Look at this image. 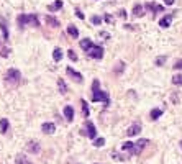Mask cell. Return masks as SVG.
<instances>
[{"instance_id":"cell-9","label":"cell","mask_w":182,"mask_h":164,"mask_svg":"<svg viewBox=\"0 0 182 164\" xmlns=\"http://www.w3.org/2000/svg\"><path fill=\"white\" fill-rule=\"evenodd\" d=\"M63 112H64V117H66V120H68V122H72V120H74V108L71 107V105H66Z\"/></svg>"},{"instance_id":"cell-39","label":"cell","mask_w":182,"mask_h":164,"mask_svg":"<svg viewBox=\"0 0 182 164\" xmlns=\"http://www.w3.org/2000/svg\"><path fill=\"white\" fill-rule=\"evenodd\" d=\"M180 148H182V141H180Z\"/></svg>"},{"instance_id":"cell-35","label":"cell","mask_w":182,"mask_h":164,"mask_svg":"<svg viewBox=\"0 0 182 164\" xmlns=\"http://www.w3.org/2000/svg\"><path fill=\"white\" fill-rule=\"evenodd\" d=\"M118 15L122 17V18H126V10H123V8H122V10L118 12Z\"/></svg>"},{"instance_id":"cell-21","label":"cell","mask_w":182,"mask_h":164,"mask_svg":"<svg viewBox=\"0 0 182 164\" xmlns=\"http://www.w3.org/2000/svg\"><path fill=\"white\" fill-rule=\"evenodd\" d=\"M7 130H8V120L7 118H2V120H0V133L5 135Z\"/></svg>"},{"instance_id":"cell-3","label":"cell","mask_w":182,"mask_h":164,"mask_svg":"<svg viewBox=\"0 0 182 164\" xmlns=\"http://www.w3.org/2000/svg\"><path fill=\"white\" fill-rule=\"evenodd\" d=\"M5 82L8 85H18L21 82V72L18 69H8L5 74Z\"/></svg>"},{"instance_id":"cell-26","label":"cell","mask_w":182,"mask_h":164,"mask_svg":"<svg viewBox=\"0 0 182 164\" xmlns=\"http://www.w3.org/2000/svg\"><path fill=\"white\" fill-rule=\"evenodd\" d=\"M92 45H94V43L90 41L89 38H85V40H82V41H80V48H82L84 51H87V48H89V46H92Z\"/></svg>"},{"instance_id":"cell-28","label":"cell","mask_w":182,"mask_h":164,"mask_svg":"<svg viewBox=\"0 0 182 164\" xmlns=\"http://www.w3.org/2000/svg\"><path fill=\"white\" fill-rule=\"evenodd\" d=\"M172 84L174 85H182V74H177L172 77Z\"/></svg>"},{"instance_id":"cell-37","label":"cell","mask_w":182,"mask_h":164,"mask_svg":"<svg viewBox=\"0 0 182 164\" xmlns=\"http://www.w3.org/2000/svg\"><path fill=\"white\" fill-rule=\"evenodd\" d=\"M105 21H107V23H113V17L112 15H107V17H105Z\"/></svg>"},{"instance_id":"cell-25","label":"cell","mask_w":182,"mask_h":164,"mask_svg":"<svg viewBox=\"0 0 182 164\" xmlns=\"http://www.w3.org/2000/svg\"><path fill=\"white\" fill-rule=\"evenodd\" d=\"M80 103H82V113H84V117L85 118H89V113H90V110H89V107H87V102L82 99L80 100Z\"/></svg>"},{"instance_id":"cell-17","label":"cell","mask_w":182,"mask_h":164,"mask_svg":"<svg viewBox=\"0 0 182 164\" xmlns=\"http://www.w3.org/2000/svg\"><path fill=\"white\" fill-rule=\"evenodd\" d=\"M61 7H63V0H56L54 3H51V5L48 7V10H49V12H56V10H59Z\"/></svg>"},{"instance_id":"cell-18","label":"cell","mask_w":182,"mask_h":164,"mask_svg":"<svg viewBox=\"0 0 182 164\" xmlns=\"http://www.w3.org/2000/svg\"><path fill=\"white\" fill-rule=\"evenodd\" d=\"M8 54H10V48H7L5 45H3V41H0V56L7 57Z\"/></svg>"},{"instance_id":"cell-38","label":"cell","mask_w":182,"mask_h":164,"mask_svg":"<svg viewBox=\"0 0 182 164\" xmlns=\"http://www.w3.org/2000/svg\"><path fill=\"white\" fill-rule=\"evenodd\" d=\"M164 3H166V5H172V3H174V0H164Z\"/></svg>"},{"instance_id":"cell-20","label":"cell","mask_w":182,"mask_h":164,"mask_svg":"<svg viewBox=\"0 0 182 164\" xmlns=\"http://www.w3.org/2000/svg\"><path fill=\"white\" fill-rule=\"evenodd\" d=\"M52 59L54 61L63 59V51H61V48H54V51H52Z\"/></svg>"},{"instance_id":"cell-1","label":"cell","mask_w":182,"mask_h":164,"mask_svg":"<svg viewBox=\"0 0 182 164\" xmlns=\"http://www.w3.org/2000/svg\"><path fill=\"white\" fill-rule=\"evenodd\" d=\"M92 102H103L105 107H108L110 105V99H108V92H105V90H100L99 89V80L95 79L94 84H92Z\"/></svg>"},{"instance_id":"cell-7","label":"cell","mask_w":182,"mask_h":164,"mask_svg":"<svg viewBox=\"0 0 182 164\" xmlns=\"http://www.w3.org/2000/svg\"><path fill=\"white\" fill-rule=\"evenodd\" d=\"M41 130H43V133H46V135H52L56 131V125L51 123V122H46V123H43Z\"/></svg>"},{"instance_id":"cell-33","label":"cell","mask_w":182,"mask_h":164,"mask_svg":"<svg viewBox=\"0 0 182 164\" xmlns=\"http://www.w3.org/2000/svg\"><path fill=\"white\" fill-rule=\"evenodd\" d=\"M172 67H174V69H176V71H180V69H182V59H179V61H176V64H174V66H172Z\"/></svg>"},{"instance_id":"cell-27","label":"cell","mask_w":182,"mask_h":164,"mask_svg":"<svg viewBox=\"0 0 182 164\" xmlns=\"http://www.w3.org/2000/svg\"><path fill=\"white\" fill-rule=\"evenodd\" d=\"M161 115H162V110H159V108H154V110L151 112V120H157V118L161 117Z\"/></svg>"},{"instance_id":"cell-14","label":"cell","mask_w":182,"mask_h":164,"mask_svg":"<svg viewBox=\"0 0 182 164\" xmlns=\"http://www.w3.org/2000/svg\"><path fill=\"white\" fill-rule=\"evenodd\" d=\"M68 74H69V76H72L77 82H82V74H79V72H77V71H74L72 67H68Z\"/></svg>"},{"instance_id":"cell-29","label":"cell","mask_w":182,"mask_h":164,"mask_svg":"<svg viewBox=\"0 0 182 164\" xmlns=\"http://www.w3.org/2000/svg\"><path fill=\"white\" fill-rule=\"evenodd\" d=\"M103 144H105V138H99V139H95V141H94L95 148H100V146H103Z\"/></svg>"},{"instance_id":"cell-30","label":"cell","mask_w":182,"mask_h":164,"mask_svg":"<svg viewBox=\"0 0 182 164\" xmlns=\"http://www.w3.org/2000/svg\"><path fill=\"white\" fill-rule=\"evenodd\" d=\"M68 56H69V59H71V61H77V54H76L72 49H69V51H68Z\"/></svg>"},{"instance_id":"cell-4","label":"cell","mask_w":182,"mask_h":164,"mask_svg":"<svg viewBox=\"0 0 182 164\" xmlns=\"http://www.w3.org/2000/svg\"><path fill=\"white\" fill-rule=\"evenodd\" d=\"M85 54H87L89 57H92V59H102V57H103V48L97 46V45H92V46L87 48Z\"/></svg>"},{"instance_id":"cell-24","label":"cell","mask_w":182,"mask_h":164,"mask_svg":"<svg viewBox=\"0 0 182 164\" xmlns=\"http://www.w3.org/2000/svg\"><path fill=\"white\" fill-rule=\"evenodd\" d=\"M133 146H135V143H131V141H125V143H123L122 144V149H123V151H133Z\"/></svg>"},{"instance_id":"cell-15","label":"cell","mask_w":182,"mask_h":164,"mask_svg":"<svg viewBox=\"0 0 182 164\" xmlns=\"http://www.w3.org/2000/svg\"><path fill=\"white\" fill-rule=\"evenodd\" d=\"M46 23H48V25H51L52 28H57V26H59V21H57L52 15H46Z\"/></svg>"},{"instance_id":"cell-31","label":"cell","mask_w":182,"mask_h":164,"mask_svg":"<svg viewBox=\"0 0 182 164\" xmlns=\"http://www.w3.org/2000/svg\"><path fill=\"white\" fill-rule=\"evenodd\" d=\"M164 62H166V56H159V57L156 59V66H162Z\"/></svg>"},{"instance_id":"cell-16","label":"cell","mask_w":182,"mask_h":164,"mask_svg":"<svg viewBox=\"0 0 182 164\" xmlns=\"http://www.w3.org/2000/svg\"><path fill=\"white\" fill-rule=\"evenodd\" d=\"M15 162H17V164H33V162L30 161V159L25 158L23 154H18V156L15 158Z\"/></svg>"},{"instance_id":"cell-32","label":"cell","mask_w":182,"mask_h":164,"mask_svg":"<svg viewBox=\"0 0 182 164\" xmlns=\"http://www.w3.org/2000/svg\"><path fill=\"white\" fill-rule=\"evenodd\" d=\"M90 21H92L94 25H100V23H102V18H100V17H92V18H90Z\"/></svg>"},{"instance_id":"cell-23","label":"cell","mask_w":182,"mask_h":164,"mask_svg":"<svg viewBox=\"0 0 182 164\" xmlns=\"http://www.w3.org/2000/svg\"><path fill=\"white\" fill-rule=\"evenodd\" d=\"M68 33H69L72 38H77V36H79V30H77L74 25H69V26H68Z\"/></svg>"},{"instance_id":"cell-34","label":"cell","mask_w":182,"mask_h":164,"mask_svg":"<svg viewBox=\"0 0 182 164\" xmlns=\"http://www.w3.org/2000/svg\"><path fill=\"white\" fill-rule=\"evenodd\" d=\"M76 15H77V18H80V20H84V13L80 12L79 8H77V10H76Z\"/></svg>"},{"instance_id":"cell-6","label":"cell","mask_w":182,"mask_h":164,"mask_svg":"<svg viewBox=\"0 0 182 164\" xmlns=\"http://www.w3.org/2000/svg\"><path fill=\"white\" fill-rule=\"evenodd\" d=\"M140 131H141V123H133V125H130V127H128L126 135H128V136H136Z\"/></svg>"},{"instance_id":"cell-10","label":"cell","mask_w":182,"mask_h":164,"mask_svg":"<svg viewBox=\"0 0 182 164\" xmlns=\"http://www.w3.org/2000/svg\"><path fill=\"white\" fill-rule=\"evenodd\" d=\"M0 30H2V35H3V41H8V28L3 17H0Z\"/></svg>"},{"instance_id":"cell-11","label":"cell","mask_w":182,"mask_h":164,"mask_svg":"<svg viewBox=\"0 0 182 164\" xmlns=\"http://www.w3.org/2000/svg\"><path fill=\"white\" fill-rule=\"evenodd\" d=\"M143 15H145V7L140 5V3H136V5L133 7V17H135V18H140V17H143Z\"/></svg>"},{"instance_id":"cell-2","label":"cell","mask_w":182,"mask_h":164,"mask_svg":"<svg viewBox=\"0 0 182 164\" xmlns=\"http://www.w3.org/2000/svg\"><path fill=\"white\" fill-rule=\"evenodd\" d=\"M17 21H18V26H20V28L26 26V25H30V26H40V20H38L36 15H26V13H21V15H18Z\"/></svg>"},{"instance_id":"cell-8","label":"cell","mask_w":182,"mask_h":164,"mask_svg":"<svg viewBox=\"0 0 182 164\" xmlns=\"http://www.w3.org/2000/svg\"><path fill=\"white\" fill-rule=\"evenodd\" d=\"M172 18H174V13H169V15H166L164 18H161V21H159V26H161V28H169V26H171V21H172Z\"/></svg>"},{"instance_id":"cell-12","label":"cell","mask_w":182,"mask_h":164,"mask_svg":"<svg viewBox=\"0 0 182 164\" xmlns=\"http://www.w3.org/2000/svg\"><path fill=\"white\" fill-rule=\"evenodd\" d=\"M87 136L90 139H95V136H97V130H95L92 122H87Z\"/></svg>"},{"instance_id":"cell-36","label":"cell","mask_w":182,"mask_h":164,"mask_svg":"<svg viewBox=\"0 0 182 164\" xmlns=\"http://www.w3.org/2000/svg\"><path fill=\"white\" fill-rule=\"evenodd\" d=\"M123 66H125V64L120 61V62H118V67H117V72H122V71H123Z\"/></svg>"},{"instance_id":"cell-40","label":"cell","mask_w":182,"mask_h":164,"mask_svg":"<svg viewBox=\"0 0 182 164\" xmlns=\"http://www.w3.org/2000/svg\"><path fill=\"white\" fill-rule=\"evenodd\" d=\"M95 164H99V162H95Z\"/></svg>"},{"instance_id":"cell-22","label":"cell","mask_w":182,"mask_h":164,"mask_svg":"<svg viewBox=\"0 0 182 164\" xmlns=\"http://www.w3.org/2000/svg\"><path fill=\"white\" fill-rule=\"evenodd\" d=\"M57 87H59V92L61 94H68V85H66V82L63 79L57 80Z\"/></svg>"},{"instance_id":"cell-5","label":"cell","mask_w":182,"mask_h":164,"mask_svg":"<svg viewBox=\"0 0 182 164\" xmlns=\"http://www.w3.org/2000/svg\"><path fill=\"white\" fill-rule=\"evenodd\" d=\"M148 144H149V139H146V138H141L140 141H136L135 143V146H133V151H131V154H140L143 149H145Z\"/></svg>"},{"instance_id":"cell-19","label":"cell","mask_w":182,"mask_h":164,"mask_svg":"<svg viewBox=\"0 0 182 164\" xmlns=\"http://www.w3.org/2000/svg\"><path fill=\"white\" fill-rule=\"evenodd\" d=\"M146 8H148L149 12H162V7H161V5H156V3H153V2L146 3Z\"/></svg>"},{"instance_id":"cell-13","label":"cell","mask_w":182,"mask_h":164,"mask_svg":"<svg viewBox=\"0 0 182 164\" xmlns=\"http://www.w3.org/2000/svg\"><path fill=\"white\" fill-rule=\"evenodd\" d=\"M26 149H28V151H30V153H40V143H36V141H30V143H28L26 144Z\"/></svg>"}]
</instances>
